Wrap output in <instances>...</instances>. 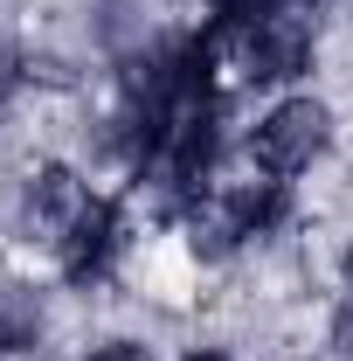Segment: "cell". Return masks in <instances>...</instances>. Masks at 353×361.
<instances>
[{
  "instance_id": "1",
  "label": "cell",
  "mask_w": 353,
  "mask_h": 361,
  "mask_svg": "<svg viewBox=\"0 0 353 361\" xmlns=\"http://www.w3.org/2000/svg\"><path fill=\"white\" fill-rule=\"evenodd\" d=\"M326 146H333V111H326L319 97H305V90L277 97L264 118L250 126V160H257V174H270V180L312 174V167L326 160Z\"/></svg>"
},
{
  "instance_id": "2",
  "label": "cell",
  "mask_w": 353,
  "mask_h": 361,
  "mask_svg": "<svg viewBox=\"0 0 353 361\" xmlns=\"http://www.w3.org/2000/svg\"><path fill=\"white\" fill-rule=\"evenodd\" d=\"M125 243H132L125 202H118V195H90L84 209L70 216V229L56 236V271H63V285H77V292L111 285V271L125 264Z\"/></svg>"
},
{
  "instance_id": "3",
  "label": "cell",
  "mask_w": 353,
  "mask_h": 361,
  "mask_svg": "<svg viewBox=\"0 0 353 361\" xmlns=\"http://www.w3.org/2000/svg\"><path fill=\"white\" fill-rule=\"evenodd\" d=\"M312 63H319V28H312V14H270L264 28H250L243 35V77L264 90H284L312 77Z\"/></svg>"
},
{
  "instance_id": "4",
  "label": "cell",
  "mask_w": 353,
  "mask_h": 361,
  "mask_svg": "<svg viewBox=\"0 0 353 361\" xmlns=\"http://www.w3.org/2000/svg\"><path fill=\"white\" fill-rule=\"evenodd\" d=\"M84 202H90L84 174H77L70 160H42V167L28 174V188H21V229H28V236H63Z\"/></svg>"
},
{
  "instance_id": "5",
  "label": "cell",
  "mask_w": 353,
  "mask_h": 361,
  "mask_svg": "<svg viewBox=\"0 0 353 361\" xmlns=\"http://www.w3.org/2000/svg\"><path fill=\"white\" fill-rule=\"evenodd\" d=\"M42 334H49L42 292H35V285H0V355H7V361L35 355V348H42Z\"/></svg>"
},
{
  "instance_id": "6",
  "label": "cell",
  "mask_w": 353,
  "mask_h": 361,
  "mask_svg": "<svg viewBox=\"0 0 353 361\" xmlns=\"http://www.w3.org/2000/svg\"><path fill=\"white\" fill-rule=\"evenodd\" d=\"M270 14H291L284 0H208V28L215 35H250V28H264Z\"/></svg>"
},
{
  "instance_id": "7",
  "label": "cell",
  "mask_w": 353,
  "mask_h": 361,
  "mask_svg": "<svg viewBox=\"0 0 353 361\" xmlns=\"http://www.w3.org/2000/svg\"><path fill=\"white\" fill-rule=\"evenodd\" d=\"M28 84H35V77H28V49H0V118H7V104Z\"/></svg>"
},
{
  "instance_id": "8",
  "label": "cell",
  "mask_w": 353,
  "mask_h": 361,
  "mask_svg": "<svg viewBox=\"0 0 353 361\" xmlns=\"http://www.w3.org/2000/svg\"><path fill=\"white\" fill-rule=\"evenodd\" d=\"M326 341H333V355H340V361H353V292L333 306V334H326Z\"/></svg>"
},
{
  "instance_id": "9",
  "label": "cell",
  "mask_w": 353,
  "mask_h": 361,
  "mask_svg": "<svg viewBox=\"0 0 353 361\" xmlns=\"http://www.w3.org/2000/svg\"><path fill=\"white\" fill-rule=\"evenodd\" d=\"M84 361H153V348L146 341H97Z\"/></svg>"
},
{
  "instance_id": "10",
  "label": "cell",
  "mask_w": 353,
  "mask_h": 361,
  "mask_svg": "<svg viewBox=\"0 0 353 361\" xmlns=\"http://www.w3.org/2000/svg\"><path fill=\"white\" fill-rule=\"evenodd\" d=\"M291 14H319V7H333V0H284Z\"/></svg>"
},
{
  "instance_id": "11",
  "label": "cell",
  "mask_w": 353,
  "mask_h": 361,
  "mask_svg": "<svg viewBox=\"0 0 353 361\" xmlns=\"http://www.w3.org/2000/svg\"><path fill=\"white\" fill-rule=\"evenodd\" d=\"M180 361H229L222 348H194V355H180Z\"/></svg>"
},
{
  "instance_id": "12",
  "label": "cell",
  "mask_w": 353,
  "mask_h": 361,
  "mask_svg": "<svg viewBox=\"0 0 353 361\" xmlns=\"http://www.w3.org/2000/svg\"><path fill=\"white\" fill-rule=\"evenodd\" d=\"M347 285H353V243H347Z\"/></svg>"
}]
</instances>
